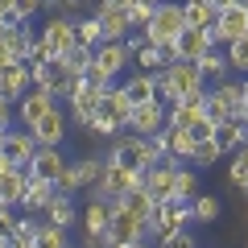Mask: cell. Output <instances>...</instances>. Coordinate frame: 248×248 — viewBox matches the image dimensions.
<instances>
[{
    "mask_svg": "<svg viewBox=\"0 0 248 248\" xmlns=\"http://www.w3.org/2000/svg\"><path fill=\"white\" fill-rule=\"evenodd\" d=\"M128 112H133L128 91H124L120 83H108V87L99 91V112H95V120L87 124V133H91V137H108V141H112L116 133H124Z\"/></svg>",
    "mask_w": 248,
    "mask_h": 248,
    "instance_id": "obj_1",
    "label": "cell"
},
{
    "mask_svg": "<svg viewBox=\"0 0 248 248\" xmlns=\"http://www.w3.org/2000/svg\"><path fill=\"white\" fill-rule=\"evenodd\" d=\"M199 87H207V79H203V71H199L195 62H186V58L170 62L166 71L157 75V99L161 104H178L182 95H190Z\"/></svg>",
    "mask_w": 248,
    "mask_h": 248,
    "instance_id": "obj_2",
    "label": "cell"
},
{
    "mask_svg": "<svg viewBox=\"0 0 248 248\" xmlns=\"http://www.w3.org/2000/svg\"><path fill=\"white\" fill-rule=\"evenodd\" d=\"M240 104H244V79H223V83H211L207 87V116L215 124L236 120Z\"/></svg>",
    "mask_w": 248,
    "mask_h": 248,
    "instance_id": "obj_3",
    "label": "cell"
},
{
    "mask_svg": "<svg viewBox=\"0 0 248 248\" xmlns=\"http://www.w3.org/2000/svg\"><path fill=\"white\" fill-rule=\"evenodd\" d=\"M186 29V17H182V0H157V13H153L149 29H145V42L149 46H166V42H178V33Z\"/></svg>",
    "mask_w": 248,
    "mask_h": 248,
    "instance_id": "obj_4",
    "label": "cell"
},
{
    "mask_svg": "<svg viewBox=\"0 0 248 248\" xmlns=\"http://www.w3.org/2000/svg\"><path fill=\"white\" fill-rule=\"evenodd\" d=\"M108 166H124L133 170V174H141V170H149V149H145V137L137 133H120L112 137V145H108Z\"/></svg>",
    "mask_w": 248,
    "mask_h": 248,
    "instance_id": "obj_5",
    "label": "cell"
},
{
    "mask_svg": "<svg viewBox=\"0 0 248 248\" xmlns=\"http://www.w3.org/2000/svg\"><path fill=\"white\" fill-rule=\"evenodd\" d=\"M166 124H170V104H161V99H145V104H133V112H128V124H124V133L153 137V133H161Z\"/></svg>",
    "mask_w": 248,
    "mask_h": 248,
    "instance_id": "obj_6",
    "label": "cell"
},
{
    "mask_svg": "<svg viewBox=\"0 0 248 248\" xmlns=\"http://www.w3.org/2000/svg\"><path fill=\"white\" fill-rule=\"evenodd\" d=\"M104 157H75L71 166H66V174H62L58 190H66V195H83V190H91V186L104 178Z\"/></svg>",
    "mask_w": 248,
    "mask_h": 248,
    "instance_id": "obj_7",
    "label": "cell"
},
{
    "mask_svg": "<svg viewBox=\"0 0 248 248\" xmlns=\"http://www.w3.org/2000/svg\"><path fill=\"white\" fill-rule=\"evenodd\" d=\"M190 223H195V207L186 203V199H170V203H161V207H157V215H153V223H149V236H153V240H161L166 232L190 228Z\"/></svg>",
    "mask_w": 248,
    "mask_h": 248,
    "instance_id": "obj_8",
    "label": "cell"
},
{
    "mask_svg": "<svg viewBox=\"0 0 248 248\" xmlns=\"http://www.w3.org/2000/svg\"><path fill=\"white\" fill-rule=\"evenodd\" d=\"M66 112H71V124H79L83 133H87V124L95 120V112H99V91L87 87L83 79H75L71 91H66Z\"/></svg>",
    "mask_w": 248,
    "mask_h": 248,
    "instance_id": "obj_9",
    "label": "cell"
},
{
    "mask_svg": "<svg viewBox=\"0 0 248 248\" xmlns=\"http://www.w3.org/2000/svg\"><path fill=\"white\" fill-rule=\"evenodd\" d=\"M248 33V4H228V9H219V17H215V25L207 29V37H211L215 46H228L236 42V37Z\"/></svg>",
    "mask_w": 248,
    "mask_h": 248,
    "instance_id": "obj_10",
    "label": "cell"
},
{
    "mask_svg": "<svg viewBox=\"0 0 248 248\" xmlns=\"http://www.w3.org/2000/svg\"><path fill=\"white\" fill-rule=\"evenodd\" d=\"M29 75H33V87L50 91V95H58V99H66V91H71V83H75V75L62 71L58 58L54 62H29Z\"/></svg>",
    "mask_w": 248,
    "mask_h": 248,
    "instance_id": "obj_11",
    "label": "cell"
},
{
    "mask_svg": "<svg viewBox=\"0 0 248 248\" xmlns=\"http://www.w3.org/2000/svg\"><path fill=\"white\" fill-rule=\"evenodd\" d=\"M91 62H95L99 71L116 83L128 66H133V54H128V46H124V42H99L95 50H91Z\"/></svg>",
    "mask_w": 248,
    "mask_h": 248,
    "instance_id": "obj_12",
    "label": "cell"
},
{
    "mask_svg": "<svg viewBox=\"0 0 248 248\" xmlns=\"http://www.w3.org/2000/svg\"><path fill=\"white\" fill-rule=\"evenodd\" d=\"M66 166H71V157L62 153V145H42V149L33 153V161H29V174H33V178H46V182L58 186L62 174H66Z\"/></svg>",
    "mask_w": 248,
    "mask_h": 248,
    "instance_id": "obj_13",
    "label": "cell"
},
{
    "mask_svg": "<svg viewBox=\"0 0 248 248\" xmlns=\"http://www.w3.org/2000/svg\"><path fill=\"white\" fill-rule=\"evenodd\" d=\"M54 108H58V95H50V91H42V87H29L25 95L17 99V120L25 124V128H33L46 112H54Z\"/></svg>",
    "mask_w": 248,
    "mask_h": 248,
    "instance_id": "obj_14",
    "label": "cell"
},
{
    "mask_svg": "<svg viewBox=\"0 0 248 248\" xmlns=\"http://www.w3.org/2000/svg\"><path fill=\"white\" fill-rule=\"evenodd\" d=\"M42 37L50 42V50L62 58V54L75 46V17L71 13H50V21L42 25Z\"/></svg>",
    "mask_w": 248,
    "mask_h": 248,
    "instance_id": "obj_15",
    "label": "cell"
},
{
    "mask_svg": "<svg viewBox=\"0 0 248 248\" xmlns=\"http://www.w3.org/2000/svg\"><path fill=\"white\" fill-rule=\"evenodd\" d=\"M29 133L37 137V145H62V141H66V133H71V112L54 108V112H46L42 120L29 128Z\"/></svg>",
    "mask_w": 248,
    "mask_h": 248,
    "instance_id": "obj_16",
    "label": "cell"
},
{
    "mask_svg": "<svg viewBox=\"0 0 248 248\" xmlns=\"http://www.w3.org/2000/svg\"><path fill=\"white\" fill-rule=\"evenodd\" d=\"M203 112H207V87H199L190 95H182L178 104H170V128H190Z\"/></svg>",
    "mask_w": 248,
    "mask_h": 248,
    "instance_id": "obj_17",
    "label": "cell"
},
{
    "mask_svg": "<svg viewBox=\"0 0 248 248\" xmlns=\"http://www.w3.org/2000/svg\"><path fill=\"white\" fill-rule=\"evenodd\" d=\"M99 29H104V42H124L133 33V21H128V9H116V4H95Z\"/></svg>",
    "mask_w": 248,
    "mask_h": 248,
    "instance_id": "obj_18",
    "label": "cell"
},
{
    "mask_svg": "<svg viewBox=\"0 0 248 248\" xmlns=\"http://www.w3.org/2000/svg\"><path fill=\"white\" fill-rule=\"evenodd\" d=\"M79 223H83V236H104L108 223H112V199H87V207L79 211Z\"/></svg>",
    "mask_w": 248,
    "mask_h": 248,
    "instance_id": "obj_19",
    "label": "cell"
},
{
    "mask_svg": "<svg viewBox=\"0 0 248 248\" xmlns=\"http://www.w3.org/2000/svg\"><path fill=\"white\" fill-rule=\"evenodd\" d=\"M37 149H42V145H37V137L29 133V128H25V133L9 128V133H4V149H0V153H4V157H9L13 166H29Z\"/></svg>",
    "mask_w": 248,
    "mask_h": 248,
    "instance_id": "obj_20",
    "label": "cell"
},
{
    "mask_svg": "<svg viewBox=\"0 0 248 248\" xmlns=\"http://www.w3.org/2000/svg\"><path fill=\"white\" fill-rule=\"evenodd\" d=\"M25 186H29V166H9L4 174H0V203H9V207L21 211Z\"/></svg>",
    "mask_w": 248,
    "mask_h": 248,
    "instance_id": "obj_21",
    "label": "cell"
},
{
    "mask_svg": "<svg viewBox=\"0 0 248 248\" xmlns=\"http://www.w3.org/2000/svg\"><path fill=\"white\" fill-rule=\"evenodd\" d=\"M29 42H33V29L29 25H0V50L17 62H29Z\"/></svg>",
    "mask_w": 248,
    "mask_h": 248,
    "instance_id": "obj_22",
    "label": "cell"
},
{
    "mask_svg": "<svg viewBox=\"0 0 248 248\" xmlns=\"http://www.w3.org/2000/svg\"><path fill=\"white\" fill-rule=\"evenodd\" d=\"M29 87H33V75H29V62H9V66L0 71V91H4V95H9L13 104H17V99L25 95Z\"/></svg>",
    "mask_w": 248,
    "mask_h": 248,
    "instance_id": "obj_23",
    "label": "cell"
},
{
    "mask_svg": "<svg viewBox=\"0 0 248 248\" xmlns=\"http://www.w3.org/2000/svg\"><path fill=\"white\" fill-rule=\"evenodd\" d=\"M195 66L203 71L207 87H211V83H223V79L232 75V66H228V54H223V46H207V50L195 58Z\"/></svg>",
    "mask_w": 248,
    "mask_h": 248,
    "instance_id": "obj_24",
    "label": "cell"
},
{
    "mask_svg": "<svg viewBox=\"0 0 248 248\" xmlns=\"http://www.w3.org/2000/svg\"><path fill=\"white\" fill-rule=\"evenodd\" d=\"M54 195H58V186H54V182H46V178H33V174H29L25 199H21V211H29V215H46V207H50Z\"/></svg>",
    "mask_w": 248,
    "mask_h": 248,
    "instance_id": "obj_25",
    "label": "cell"
},
{
    "mask_svg": "<svg viewBox=\"0 0 248 248\" xmlns=\"http://www.w3.org/2000/svg\"><path fill=\"white\" fill-rule=\"evenodd\" d=\"M75 199H79V195H66V190H58V195L50 199V207H46L42 219L58 223V228H75V223H79V203H75Z\"/></svg>",
    "mask_w": 248,
    "mask_h": 248,
    "instance_id": "obj_26",
    "label": "cell"
},
{
    "mask_svg": "<svg viewBox=\"0 0 248 248\" xmlns=\"http://www.w3.org/2000/svg\"><path fill=\"white\" fill-rule=\"evenodd\" d=\"M124 91H128V99L133 104H145V99H157V75H149V71H133L128 79L120 83Z\"/></svg>",
    "mask_w": 248,
    "mask_h": 248,
    "instance_id": "obj_27",
    "label": "cell"
},
{
    "mask_svg": "<svg viewBox=\"0 0 248 248\" xmlns=\"http://www.w3.org/2000/svg\"><path fill=\"white\" fill-rule=\"evenodd\" d=\"M174 46H178V58L195 62L199 54H203L207 46H215V42H211V37H207V29H190V25H186L182 33H178V42H174Z\"/></svg>",
    "mask_w": 248,
    "mask_h": 248,
    "instance_id": "obj_28",
    "label": "cell"
},
{
    "mask_svg": "<svg viewBox=\"0 0 248 248\" xmlns=\"http://www.w3.org/2000/svg\"><path fill=\"white\" fill-rule=\"evenodd\" d=\"M120 203L128 207V211H133L137 219H145V228L153 223V215H157V207H161L157 199L149 195V190H141V186H137V190H128V195H120Z\"/></svg>",
    "mask_w": 248,
    "mask_h": 248,
    "instance_id": "obj_29",
    "label": "cell"
},
{
    "mask_svg": "<svg viewBox=\"0 0 248 248\" xmlns=\"http://www.w3.org/2000/svg\"><path fill=\"white\" fill-rule=\"evenodd\" d=\"M33 248H75L71 244V228H58V223L42 219L33 232Z\"/></svg>",
    "mask_w": 248,
    "mask_h": 248,
    "instance_id": "obj_30",
    "label": "cell"
},
{
    "mask_svg": "<svg viewBox=\"0 0 248 248\" xmlns=\"http://www.w3.org/2000/svg\"><path fill=\"white\" fill-rule=\"evenodd\" d=\"M182 17H186V25H190V29H211L219 13H215L207 0H182Z\"/></svg>",
    "mask_w": 248,
    "mask_h": 248,
    "instance_id": "obj_31",
    "label": "cell"
},
{
    "mask_svg": "<svg viewBox=\"0 0 248 248\" xmlns=\"http://www.w3.org/2000/svg\"><path fill=\"white\" fill-rule=\"evenodd\" d=\"M133 66H137V71H149V75H161V71L170 66V58H166L161 46H149V42H145L141 50L133 54Z\"/></svg>",
    "mask_w": 248,
    "mask_h": 248,
    "instance_id": "obj_32",
    "label": "cell"
},
{
    "mask_svg": "<svg viewBox=\"0 0 248 248\" xmlns=\"http://www.w3.org/2000/svg\"><path fill=\"white\" fill-rule=\"evenodd\" d=\"M215 141L223 145V153H232V149L240 153V145L248 141V124L244 120H223L219 128H215Z\"/></svg>",
    "mask_w": 248,
    "mask_h": 248,
    "instance_id": "obj_33",
    "label": "cell"
},
{
    "mask_svg": "<svg viewBox=\"0 0 248 248\" xmlns=\"http://www.w3.org/2000/svg\"><path fill=\"white\" fill-rule=\"evenodd\" d=\"M99 42H104V29H99V17H95V13H87V17H75V46H87V50H95Z\"/></svg>",
    "mask_w": 248,
    "mask_h": 248,
    "instance_id": "obj_34",
    "label": "cell"
},
{
    "mask_svg": "<svg viewBox=\"0 0 248 248\" xmlns=\"http://www.w3.org/2000/svg\"><path fill=\"white\" fill-rule=\"evenodd\" d=\"M166 133H170V157H178V161H190L195 157V133L190 128H170L166 124Z\"/></svg>",
    "mask_w": 248,
    "mask_h": 248,
    "instance_id": "obj_35",
    "label": "cell"
},
{
    "mask_svg": "<svg viewBox=\"0 0 248 248\" xmlns=\"http://www.w3.org/2000/svg\"><path fill=\"white\" fill-rule=\"evenodd\" d=\"M190 207H195V223H215V219H219V211H223L219 195H203V190L190 199Z\"/></svg>",
    "mask_w": 248,
    "mask_h": 248,
    "instance_id": "obj_36",
    "label": "cell"
},
{
    "mask_svg": "<svg viewBox=\"0 0 248 248\" xmlns=\"http://www.w3.org/2000/svg\"><path fill=\"white\" fill-rule=\"evenodd\" d=\"M58 62H62V71H66V75H75V79H83V71L91 66V50H87V46H71V50L62 54Z\"/></svg>",
    "mask_w": 248,
    "mask_h": 248,
    "instance_id": "obj_37",
    "label": "cell"
},
{
    "mask_svg": "<svg viewBox=\"0 0 248 248\" xmlns=\"http://www.w3.org/2000/svg\"><path fill=\"white\" fill-rule=\"evenodd\" d=\"M199 195V170H190V166H178V174H174V199H190Z\"/></svg>",
    "mask_w": 248,
    "mask_h": 248,
    "instance_id": "obj_38",
    "label": "cell"
},
{
    "mask_svg": "<svg viewBox=\"0 0 248 248\" xmlns=\"http://www.w3.org/2000/svg\"><path fill=\"white\" fill-rule=\"evenodd\" d=\"M223 54H228V66L236 75H248V33L236 37V42H228V46H223Z\"/></svg>",
    "mask_w": 248,
    "mask_h": 248,
    "instance_id": "obj_39",
    "label": "cell"
},
{
    "mask_svg": "<svg viewBox=\"0 0 248 248\" xmlns=\"http://www.w3.org/2000/svg\"><path fill=\"white\" fill-rule=\"evenodd\" d=\"M153 13H157V4H153V0H133V4H128V21H133V33H145V29H149Z\"/></svg>",
    "mask_w": 248,
    "mask_h": 248,
    "instance_id": "obj_40",
    "label": "cell"
},
{
    "mask_svg": "<svg viewBox=\"0 0 248 248\" xmlns=\"http://www.w3.org/2000/svg\"><path fill=\"white\" fill-rule=\"evenodd\" d=\"M219 157H223V145L211 137V141H199L195 145V157H190V161H195V166H215Z\"/></svg>",
    "mask_w": 248,
    "mask_h": 248,
    "instance_id": "obj_41",
    "label": "cell"
},
{
    "mask_svg": "<svg viewBox=\"0 0 248 248\" xmlns=\"http://www.w3.org/2000/svg\"><path fill=\"white\" fill-rule=\"evenodd\" d=\"M157 248H199V244H195V232L178 228V232H166V236L157 240Z\"/></svg>",
    "mask_w": 248,
    "mask_h": 248,
    "instance_id": "obj_42",
    "label": "cell"
},
{
    "mask_svg": "<svg viewBox=\"0 0 248 248\" xmlns=\"http://www.w3.org/2000/svg\"><path fill=\"white\" fill-rule=\"evenodd\" d=\"M54 58H58V54L50 50V42H46V37H42V29H37V33H33V42H29V62H54Z\"/></svg>",
    "mask_w": 248,
    "mask_h": 248,
    "instance_id": "obj_43",
    "label": "cell"
},
{
    "mask_svg": "<svg viewBox=\"0 0 248 248\" xmlns=\"http://www.w3.org/2000/svg\"><path fill=\"white\" fill-rule=\"evenodd\" d=\"M228 178H232V186H240V190H248V161L240 157H232V166H228Z\"/></svg>",
    "mask_w": 248,
    "mask_h": 248,
    "instance_id": "obj_44",
    "label": "cell"
},
{
    "mask_svg": "<svg viewBox=\"0 0 248 248\" xmlns=\"http://www.w3.org/2000/svg\"><path fill=\"white\" fill-rule=\"evenodd\" d=\"M215 128H219V124H215V120H211L207 112L199 116L195 124H190V133H195V141H211V137H215Z\"/></svg>",
    "mask_w": 248,
    "mask_h": 248,
    "instance_id": "obj_45",
    "label": "cell"
},
{
    "mask_svg": "<svg viewBox=\"0 0 248 248\" xmlns=\"http://www.w3.org/2000/svg\"><path fill=\"white\" fill-rule=\"evenodd\" d=\"M17 219H21L17 207H4V211H0V236H9V240H13V232H17Z\"/></svg>",
    "mask_w": 248,
    "mask_h": 248,
    "instance_id": "obj_46",
    "label": "cell"
},
{
    "mask_svg": "<svg viewBox=\"0 0 248 248\" xmlns=\"http://www.w3.org/2000/svg\"><path fill=\"white\" fill-rule=\"evenodd\" d=\"M13 9H17V17H21V21H33L37 13L46 9V0H17V4H13Z\"/></svg>",
    "mask_w": 248,
    "mask_h": 248,
    "instance_id": "obj_47",
    "label": "cell"
},
{
    "mask_svg": "<svg viewBox=\"0 0 248 248\" xmlns=\"http://www.w3.org/2000/svg\"><path fill=\"white\" fill-rule=\"evenodd\" d=\"M83 83H87V87H95V91H104V87H108L112 79H108V75H104V71L95 66V62H91L87 71H83Z\"/></svg>",
    "mask_w": 248,
    "mask_h": 248,
    "instance_id": "obj_48",
    "label": "cell"
},
{
    "mask_svg": "<svg viewBox=\"0 0 248 248\" xmlns=\"http://www.w3.org/2000/svg\"><path fill=\"white\" fill-rule=\"evenodd\" d=\"M13 120H17V104L0 91V128H13Z\"/></svg>",
    "mask_w": 248,
    "mask_h": 248,
    "instance_id": "obj_49",
    "label": "cell"
},
{
    "mask_svg": "<svg viewBox=\"0 0 248 248\" xmlns=\"http://www.w3.org/2000/svg\"><path fill=\"white\" fill-rule=\"evenodd\" d=\"M124 46H128V54H137L145 46V33H128V37H124Z\"/></svg>",
    "mask_w": 248,
    "mask_h": 248,
    "instance_id": "obj_50",
    "label": "cell"
},
{
    "mask_svg": "<svg viewBox=\"0 0 248 248\" xmlns=\"http://www.w3.org/2000/svg\"><path fill=\"white\" fill-rule=\"evenodd\" d=\"M236 120L248 124V75H244V104H240V116H236Z\"/></svg>",
    "mask_w": 248,
    "mask_h": 248,
    "instance_id": "obj_51",
    "label": "cell"
},
{
    "mask_svg": "<svg viewBox=\"0 0 248 248\" xmlns=\"http://www.w3.org/2000/svg\"><path fill=\"white\" fill-rule=\"evenodd\" d=\"M207 4H211V9L219 13V9H228V4H236V0H207Z\"/></svg>",
    "mask_w": 248,
    "mask_h": 248,
    "instance_id": "obj_52",
    "label": "cell"
},
{
    "mask_svg": "<svg viewBox=\"0 0 248 248\" xmlns=\"http://www.w3.org/2000/svg\"><path fill=\"white\" fill-rule=\"evenodd\" d=\"M120 248H149V236H145V240H133V244H120Z\"/></svg>",
    "mask_w": 248,
    "mask_h": 248,
    "instance_id": "obj_53",
    "label": "cell"
},
{
    "mask_svg": "<svg viewBox=\"0 0 248 248\" xmlns=\"http://www.w3.org/2000/svg\"><path fill=\"white\" fill-rule=\"evenodd\" d=\"M99 4H116V9H128L133 0H99Z\"/></svg>",
    "mask_w": 248,
    "mask_h": 248,
    "instance_id": "obj_54",
    "label": "cell"
},
{
    "mask_svg": "<svg viewBox=\"0 0 248 248\" xmlns=\"http://www.w3.org/2000/svg\"><path fill=\"white\" fill-rule=\"evenodd\" d=\"M13 4H17V0H0V13H9V9H13Z\"/></svg>",
    "mask_w": 248,
    "mask_h": 248,
    "instance_id": "obj_55",
    "label": "cell"
},
{
    "mask_svg": "<svg viewBox=\"0 0 248 248\" xmlns=\"http://www.w3.org/2000/svg\"><path fill=\"white\" fill-rule=\"evenodd\" d=\"M9 166H13V161H9V157H4V153H0V174H4V170H9Z\"/></svg>",
    "mask_w": 248,
    "mask_h": 248,
    "instance_id": "obj_56",
    "label": "cell"
},
{
    "mask_svg": "<svg viewBox=\"0 0 248 248\" xmlns=\"http://www.w3.org/2000/svg\"><path fill=\"white\" fill-rule=\"evenodd\" d=\"M240 157H244V161H248V141H244V145H240Z\"/></svg>",
    "mask_w": 248,
    "mask_h": 248,
    "instance_id": "obj_57",
    "label": "cell"
},
{
    "mask_svg": "<svg viewBox=\"0 0 248 248\" xmlns=\"http://www.w3.org/2000/svg\"><path fill=\"white\" fill-rule=\"evenodd\" d=\"M4 133H9V128H0V149H4Z\"/></svg>",
    "mask_w": 248,
    "mask_h": 248,
    "instance_id": "obj_58",
    "label": "cell"
},
{
    "mask_svg": "<svg viewBox=\"0 0 248 248\" xmlns=\"http://www.w3.org/2000/svg\"><path fill=\"white\" fill-rule=\"evenodd\" d=\"M0 248H9V236H0Z\"/></svg>",
    "mask_w": 248,
    "mask_h": 248,
    "instance_id": "obj_59",
    "label": "cell"
},
{
    "mask_svg": "<svg viewBox=\"0 0 248 248\" xmlns=\"http://www.w3.org/2000/svg\"><path fill=\"white\" fill-rule=\"evenodd\" d=\"M0 25H4V13H0Z\"/></svg>",
    "mask_w": 248,
    "mask_h": 248,
    "instance_id": "obj_60",
    "label": "cell"
},
{
    "mask_svg": "<svg viewBox=\"0 0 248 248\" xmlns=\"http://www.w3.org/2000/svg\"><path fill=\"white\" fill-rule=\"evenodd\" d=\"M83 4H87V0H83ZM95 4H99V0H95Z\"/></svg>",
    "mask_w": 248,
    "mask_h": 248,
    "instance_id": "obj_61",
    "label": "cell"
},
{
    "mask_svg": "<svg viewBox=\"0 0 248 248\" xmlns=\"http://www.w3.org/2000/svg\"><path fill=\"white\" fill-rule=\"evenodd\" d=\"M153 4H157V0H153Z\"/></svg>",
    "mask_w": 248,
    "mask_h": 248,
    "instance_id": "obj_62",
    "label": "cell"
}]
</instances>
